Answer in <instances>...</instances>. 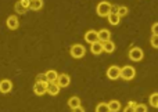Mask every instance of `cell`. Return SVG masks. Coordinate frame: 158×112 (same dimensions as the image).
I'll use <instances>...</instances> for the list:
<instances>
[{"label": "cell", "instance_id": "1", "mask_svg": "<svg viewBox=\"0 0 158 112\" xmlns=\"http://www.w3.org/2000/svg\"><path fill=\"white\" fill-rule=\"evenodd\" d=\"M97 14L100 17H108L112 11V6L108 2H100L97 4V8H96Z\"/></svg>", "mask_w": 158, "mask_h": 112}, {"label": "cell", "instance_id": "2", "mask_svg": "<svg viewBox=\"0 0 158 112\" xmlns=\"http://www.w3.org/2000/svg\"><path fill=\"white\" fill-rule=\"evenodd\" d=\"M135 76H136V71H135L133 66L126 65L123 68H121V78L123 80H132Z\"/></svg>", "mask_w": 158, "mask_h": 112}, {"label": "cell", "instance_id": "3", "mask_svg": "<svg viewBox=\"0 0 158 112\" xmlns=\"http://www.w3.org/2000/svg\"><path fill=\"white\" fill-rule=\"evenodd\" d=\"M143 57H144V53H143V50L140 49V47H133V49L129 50V58H131L132 61H142Z\"/></svg>", "mask_w": 158, "mask_h": 112}, {"label": "cell", "instance_id": "4", "mask_svg": "<svg viewBox=\"0 0 158 112\" xmlns=\"http://www.w3.org/2000/svg\"><path fill=\"white\" fill-rule=\"evenodd\" d=\"M47 85L49 82H36L33 86V93L36 96H43L44 93H47Z\"/></svg>", "mask_w": 158, "mask_h": 112}, {"label": "cell", "instance_id": "5", "mask_svg": "<svg viewBox=\"0 0 158 112\" xmlns=\"http://www.w3.org/2000/svg\"><path fill=\"white\" fill-rule=\"evenodd\" d=\"M69 53H71V55L74 58H82L85 55V47L82 44H74L71 47V50H69Z\"/></svg>", "mask_w": 158, "mask_h": 112}, {"label": "cell", "instance_id": "6", "mask_svg": "<svg viewBox=\"0 0 158 112\" xmlns=\"http://www.w3.org/2000/svg\"><path fill=\"white\" fill-rule=\"evenodd\" d=\"M107 76L111 80H115V79H118V78H121V68L117 65L110 66V68L107 69Z\"/></svg>", "mask_w": 158, "mask_h": 112}, {"label": "cell", "instance_id": "7", "mask_svg": "<svg viewBox=\"0 0 158 112\" xmlns=\"http://www.w3.org/2000/svg\"><path fill=\"white\" fill-rule=\"evenodd\" d=\"M85 40L90 44L98 42V32H96V30H87V32L85 33Z\"/></svg>", "mask_w": 158, "mask_h": 112}, {"label": "cell", "instance_id": "8", "mask_svg": "<svg viewBox=\"0 0 158 112\" xmlns=\"http://www.w3.org/2000/svg\"><path fill=\"white\" fill-rule=\"evenodd\" d=\"M90 51L93 53V54H96V55H98V54H101V53L104 51V44H103V42H96V43H93V44H90Z\"/></svg>", "mask_w": 158, "mask_h": 112}, {"label": "cell", "instance_id": "9", "mask_svg": "<svg viewBox=\"0 0 158 112\" xmlns=\"http://www.w3.org/2000/svg\"><path fill=\"white\" fill-rule=\"evenodd\" d=\"M47 93H49L50 96H57V94L60 93V86H58V83L49 82V85H47Z\"/></svg>", "mask_w": 158, "mask_h": 112}, {"label": "cell", "instance_id": "10", "mask_svg": "<svg viewBox=\"0 0 158 112\" xmlns=\"http://www.w3.org/2000/svg\"><path fill=\"white\" fill-rule=\"evenodd\" d=\"M6 25L8 26V29L14 30V29H17V28H18L19 21H18V18H17L15 15H11V17H8V18H7V21H6Z\"/></svg>", "mask_w": 158, "mask_h": 112}, {"label": "cell", "instance_id": "11", "mask_svg": "<svg viewBox=\"0 0 158 112\" xmlns=\"http://www.w3.org/2000/svg\"><path fill=\"white\" fill-rule=\"evenodd\" d=\"M11 89H13V83H11V80L8 79H3L2 82H0V91L2 93H8V91H11Z\"/></svg>", "mask_w": 158, "mask_h": 112}, {"label": "cell", "instance_id": "12", "mask_svg": "<svg viewBox=\"0 0 158 112\" xmlns=\"http://www.w3.org/2000/svg\"><path fill=\"white\" fill-rule=\"evenodd\" d=\"M71 82V78L68 76L67 74H63V75H58V79H57V83L60 87H67Z\"/></svg>", "mask_w": 158, "mask_h": 112}, {"label": "cell", "instance_id": "13", "mask_svg": "<svg viewBox=\"0 0 158 112\" xmlns=\"http://www.w3.org/2000/svg\"><path fill=\"white\" fill-rule=\"evenodd\" d=\"M110 38H111V32H110L108 29H101L98 30V40L100 42H108Z\"/></svg>", "mask_w": 158, "mask_h": 112}, {"label": "cell", "instance_id": "14", "mask_svg": "<svg viewBox=\"0 0 158 112\" xmlns=\"http://www.w3.org/2000/svg\"><path fill=\"white\" fill-rule=\"evenodd\" d=\"M43 7V0H31V4H29V8L31 10H40Z\"/></svg>", "mask_w": 158, "mask_h": 112}, {"label": "cell", "instance_id": "15", "mask_svg": "<svg viewBox=\"0 0 158 112\" xmlns=\"http://www.w3.org/2000/svg\"><path fill=\"white\" fill-rule=\"evenodd\" d=\"M68 107L71 108V110H74V108H77V107H81V98H79V97H71V98L68 100Z\"/></svg>", "mask_w": 158, "mask_h": 112}, {"label": "cell", "instance_id": "16", "mask_svg": "<svg viewBox=\"0 0 158 112\" xmlns=\"http://www.w3.org/2000/svg\"><path fill=\"white\" fill-rule=\"evenodd\" d=\"M46 76H47V82H57V79H58V74L54 71V69L47 71L46 72Z\"/></svg>", "mask_w": 158, "mask_h": 112}, {"label": "cell", "instance_id": "17", "mask_svg": "<svg viewBox=\"0 0 158 112\" xmlns=\"http://www.w3.org/2000/svg\"><path fill=\"white\" fill-rule=\"evenodd\" d=\"M119 21H121V17L118 15V13H111L108 15V22L111 25H118L119 24Z\"/></svg>", "mask_w": 158, "mask_h": 112}, {"label": "cell", "instance_id": "18", "mask_svg": "<svg viewBox=\"0 0 158 112\" xmlns=\"http://www.w3.org/2000/svg\"><path fill=\"white\" fill-rule=\"evenodd\" d=\"M104 51L106 53H114V50H115V43L114 42H111V40H108V42H104Z\"/></svg>", "mask_w": 158, "mask_h": 112}, {"label": "cell", "instance_id": "19", "mask_svg": "<svg viewBox=\"0 0 158 112\" xmlns=\"http://www.w3.org/2000/svg\"><path fill=\"white\" fill-rule=\"evenodd\" d=\"M108 107L111 110V112H118L121 110V102L117 101V100H112V101L108 102Z\"/></svg>", "mask_w": 158, "mask_h": 112}, {"label": "cell", "instance_id": "20", "mask_svg": "<svg viewBox=\"0 0 158 112\" xmlns=\"http://www.w3.org/2000/svg\"><path fill=\"white\" fill-rule=\"evenodd\" d=\"M14 8H15V11H17V13H18V14H25V13H27V10H28V8L25 7V6L21 3V0L15 3V6H14Z\"/></svg>", "mask_w": 158, "mask_h": 112}, {"label": "cell", "instance_id": "21", "mask_svg": "<svg viewBox=\"0 0 158 112\" xmlns=\"http://www.w3.org/2000/svg\"><path fill=\"white\" fill-rule=\"evenodd\" d=\"M96 112H111V110H110L108 104L100 102V104H97V107H96Z\"/></svg>", "mask_w": 158, "mask_h": 112}, {"label": "cell", "instance_id": "22", "mask_svg": "<svg viewBox=\"0 0 158 112\" xmlns=\"http://www.w3.org/2000/svg\"><path fill=\"white\" fill-rule=\"evenodd\" d=\"M148 101H150V105L154 108H158V93H153L150 96V98H148Z\"/></svg>", "mask_w": 158, "mask_h": 112}, {"label": "cell", "instance_id": "23", "mask_svg": "<svg viewBox=\"0 0 158 112\" xmlns=\"http://www.w3.org/2000/svg\"><path fill=\"white\" fill-rule=\"evenodd\" d=\"M128 7H125V6H121V7H118V15L119 17H125L128 15Z\"/></svg>", "mask_w": 158, "mask_h": 112}, {"label": "cell", "instance_id": "24", "mask_svg": "<svg viewBox=\"0 0 158 112\" xmlns=\"http://www.w3.org/2000/svg\"><path fill=\"white\" fill-rule=\"evenodd\" d=\"M150 43L154 49H158V35H153L150 39Z\"/></svg>", "mask_w": 158, "mask_h": 112}, {"label": "cell", "instance_id": "25", "mask_svg": "<svg viewBox=\"0 0 158 112\" xmlns=\"http://www.w3.org/2000/svg\"><path fill=\"white\" fill-rule=\"evenodd\" d=\"M135 112H147V107L144 104H137L135 108Z\"/></svg>", "mask_w": 158, "mask_h": 112}, {"label": "cell", "instance_id": "26", "mask_svg": "<svg viewBox=\"0 0 158 112\" xmlns=\"http://www.w3.org/2000/svg\"><path fill=\"white\" fill-rule=\"evenodd\" d=\"M36 82H47L46 74H39V75H36Z\"/></svg>", "mask_w": 158, "mask_h": 112}, {"label": "cell", "instance_id": "27", "mask_svg": "<svg viewBox=\"0 0 158 112\" xmlns=\"http://www.w3.org/2000/svg\"><path fill=\"white\" fill-rule=\"evenodd\" d=\"M151 32H153V35H158V22L153 24V26H151Z\"/></svg>", "mask_w": 158, "mask_h": 112}, {"label": "cell", "instance_id": "28", "mask_svg": "<svg viewBox=\"0 0 158 112\" xmlns=\"http://www.w3.org/2000/svg\"><path fill=\"white\" fill-rule=\"evenodd\" d=\"M123 112H135V108L133 107H131V105H128V107L123 110Z\"/></svg>", "mask_w": 158, "mask_h": 112}, {"label": "cell", "instance_id": "29", "mask_svg": "<svg viewBox=\"0 0 158 112\" xmlns=\"http://www.w3.org/2000/svg\"><path fill=\"white\" fill-rule=\"evenodd\" d=\"M21 3H22V4H24L27 8H29V4H31L29 0H21Z\"/></svg>", "mask_w": 158, "mask_h": 112}, {"label": "cell", "instance_id": "30", "mask_svg": "<svg viewBox=\"0 0 158 112\" xmlns=\"http://www.w3.org/2000/svg\"><path fill=\"white\" fill-rule=\"evenodd\" d=\"M71 112H85V110L82 107H77V108H74Z\"/></svg>", "mask_w": 158, "mask_h": 112}, {"label": "cell", "instance_id": "31", "mask_svg": "<svg viewBox=\"0 0 158 112\" xmlns=\"http://www.w3.org/2000/svg\"><path fill=\"white\" fill-rule=\"evenodd\" d=\"M128 105H131V107L136 108V105H137V104H136V102H135V101H129V102H128Z\"/></svg>", "mask_w": 158, "mask_h": 112}, {"label": "cell", "instance_id": "32", "mask_svg": "<svg viewBox=\"0 0 158 112\" xmlns=\"http://www.w3.org/2000/svg\"><path fill=\"white\" fill-rule=\"evenodd\" d=\"M29 2H31V0H29Z\"/></svg>", "mask_w": 158, "mask_h": 112}]
</instances>
